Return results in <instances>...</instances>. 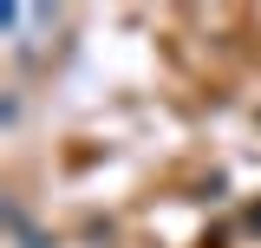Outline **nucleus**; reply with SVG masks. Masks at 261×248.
<instances>
[{"mask_svg": "<svg viewBox=\"0 0 261 248\" xmlns=\"http://www.w3.org/2000/svg\"><path fill=\"white\" fill-rule=\"evenodd\" d=\"M7 229H13V242H20V248H53V242L27 222V209H20V203H7Z\"/></svg>", "mask_w": 261, "mask_h": 248, "instance_id": "obj_1", "label": "nucleus"}]
</instances>
